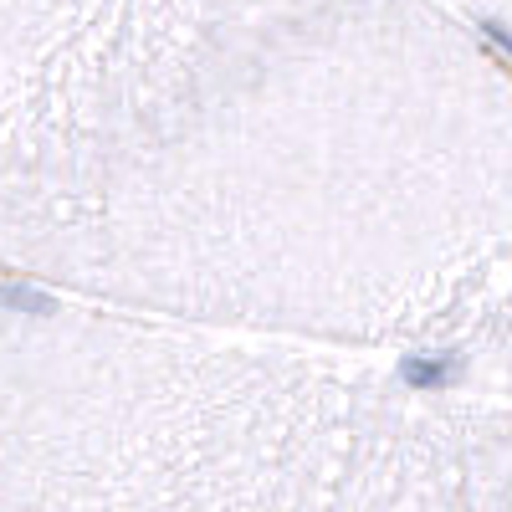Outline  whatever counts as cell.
<instances>
[{"instance_id":"obj_1","label":"cell","mask_w":512,"mask_h":512,"mask_svg":"<svg viewBox=\"0 0 512 512\" xmlns=\"http://www.w3.org/2000/svg\"><path fill=\"white\" fill-rule=\"evenodd\" d=\"M0 282L446 384L512 308V57L446 0H0Z\"/></svg>"},{"instance_id":"obj_4","label":"cell","mask_w":512,"mask_h":512,"mask_svg":"<svg viewBox=\"0 0 512 512\" xmlns=\"http://www.w3.org/2000/svg\"><path fill=\"white\" fill-rule=\"evenodd\" d=\"M446 6H451L466 26H477L497 52L512 57V0H446Z\"/></svg>"},{"instance_id":"obj_3","label":"cell","mask_w":512,"mask_h":512,"mask_svg":"<svg viewBox=\"0 0 512 512\" xmlns=\"http://www.w3.org/2000/svg\"><path fill=\"white\" fill-rule=\"evenodd\" d=\"M446 384H461V390L512 400V308H507V313L477 338L472 349L461 354V364L451 369Z\"/></svg>"},{"instance_id":"obj_2","label":"cell","mask_w":512,"mask_h":512,"mask_svg":"<svg viewBox=\"0 0 512 512\" xmlns=\"http://www.w3.org/2000/svg\"><path fill=\"white\" fill-rule=\"evenodd\" d=\"M0 512H512V400L0 282Z\"/></svg>"}]
</instances>
